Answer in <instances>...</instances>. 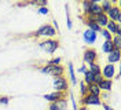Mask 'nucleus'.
Returning a JSON list of instances; mask_svg holds the SVG:
<instances>
[{
	"mask_svg": "<svg viewBox=\"0 0 121 110\" xmlns=\"http://www.w3.org/2000/svg\"><path fill=\"white\" fill-rule=\"evenodd\" d=\"M54 87L56 89V92H63L66 87H68V81L63 76H59V77H54Z\"/></svg>",
	"mask_w": 121,
	"mask_h": 110,
	"instance_id": "nucleus-1",
	"label": "nucleus"
},
{
	"mask_svg": "<svg viewBox=\"0 0 121 110\" xmlns=\"http://www.w3.org/2000/svg\"><path fill=\"white\" fill-rule=\"evenodd\" d=\"M107 18H109V21H113V22H120L121 19V14H120V8L117 7V6H112V8L107 11Z\"/></svg>",
	"mask_w": 121,
	"mask_h": 110,
	"instance_id": "nucleus-2",
	"label": "nucleus"
},
{
	"mask_svg": "<svg viewBox=\"0 0 121 110\" xmlns=\"http://www.w3.org/2000/svg\"><path fill=\"white\" fill-rule=\"evenodd\" d=\"M40 47L45 50L47 52H50V54H52V52L56 51V48H58V41H55V40H45L43 43H40Z\"/></svg>",
	"mask_w": 121,
	"mask_h": 110,
	"instance_id": "nucleus-3",
	"label": "nucleus"
},
{
	"mask_svg": "<svg viewBox=\"0 0 121 110\" xmlns=\"http://www.w3.org/2000/svg\"><path fill=\"white\" fill-rule=\"evenodd\" d=\"M55 35V29H54L52 26H50V25H44V26H41L40 29L35 33V36H48V37H52Z\"/></svg>",
	"mask_w": 121,
	"mask_h": 110,
	"instance_id": "nucleus-4",
	"label": "nucleus"
},
{
	"mask_svg": "<svg viewBox=\"0 0 121 110\" xmlns=\"http://www.w3.org/2000/svg\"><path fill=\"white\" fill-rule=\"evenodd\" d=\"M47 73L52 74L54 77L63 76V67L60 65H47Z\"/></svg>",
	"mask_w": 121,
	"mask_h": 110,
	"instance_id": "nucleus-5",
	"label": "nucleus"
},
{
	"mask_svg": "<svg viewBox=\"0 0 121 110\" xmlns=\"http://www.w3.org/2000/svg\"><path fill=\"white\" fill-rule=\"evenodd\" d=\"M88 14L91 17H98V15L103 14V11H102V7H100V4L98 3V0H92L91 1V7H90V13Z\"/></svg>",
	"mask_w": 121,
	"mask_h": 110,
	"instance_id": "nucleus-6",
	"label": "nucleus"
},
{
	"mask_svg": "<svg viewBox=\"0 0 121 110\" xmlns=\"http://www.w3.org/2000/svg\"><path fill=\"white\" fill-rule=\"evenodd\" d=\"M106 28H107V32L109 33H116V36H121V30H120V26H118V23H116L113 21H109L107 22V25H106Z\"/></svg>",
	"mask_w": 121,
	"mask_h": 110,
	"instance_id": "nucleus-7",
	"label": "nucleus"
},
{
	"mask_svg": "<svg viewBox=\"0 0 121 110\" xmlns=\"http://www.w3.org/2000/svg\"><path fill=\"white\" fill-rule=\"evenodd\" d=\"M102 76H105L106 79L105 80H112L114 77V66L112 65V63H109V65H106L105 67H103V72H102Z\"/></svg>",
	"mask_w": 121,
	"mask_h": 110,
	"instance_id": "nucleus-8",
	"label": "nucleus"
},
{
	"mask_svg": "<svg viewBox=\"0 0 121 110\" xmlns=\"http://www.w3.org/2000/svg\"><path fill=\"white\" fill-rule=\"evenodd\" d=\"M83 103L87 105H100V99L99 96H92V95H85L83 98Z\"/></svg>",
	"mask_w": 121,
	"mask_h": 110,
	"instance_id": "nucleus-9",
	"label": "nucleus"
},
{
	"mask_svg": "<svg viewBox=\"0 0 121 110\" xmlns=\"http://www.w3.org/2000/svg\"><path fill=\"white\" fill-rule=\"evenodd\" d=\"M96 33L95 32H92V30L90 29H87L85 32H84V40H85V43H88V44H92V43H95V40H96Z\"/></svg>",
	"mask_w": 121,
	"mask_h": 110,
	"instance_id": "nucleus-10",
	"label": "nucleus"
},
{
	"mask_svg": "<svg viewBox=\"0 0 121 110\" xmlns=\"http://www.w3.org/2000/svg\"><path fill=\"white\" fill-rule=\"evenodd\" d=\"M95 59H96V52L94 51V50H87V51L84 52V61L87 63H94Z\"/></svg>",
	"mask_w": 121,
	"mask_h": 110,
	"instance_id": "nucleus-11",
	"label": "nucleus"
},
{
	"mask_svg": "<svg viewBox=\"0 0 121 110\" xmlns=\"http://www.w3.org/2000/svg\"><path fill=\"white\" fill-rule=\"evenodd\" d=\"M62 96H63V94L62 92H52V94H48V95H45V101H50L51 103H55V102H58V101H60L62 99Z\"/></svg>",
	"mask_w": 121,
	"mask_h": 110,
	"instance_id": "nucleus-12",
	"label": "nucleus"
},
{
	"mask_svg": "<svg viewBox=\"0 0 121 110\" xmlns=\"http://www.w3.org/2000/svg\"><path fill=\"white\" fill-rule=\"evenodd\" d=\"M87 92H88V95L99 96L100 95V88H99L98 84H90V85L87 87Z\"/></svg>",
	"mask_w": 121,
	"mask_h": 110,
	"instance_id": "nucleus-13",
	"label": "nucleus"
},
{
	"mask_svg": "<svg viewBox=\"0 0 121 110\" xmlns=\"http://www.w3.org/2000/svg\"><path fill=\"white\" fill-rule=\"evenodd\" d=\"M95 22L98 23L100 28H103V26H106V25H107L109 18H107V15L103 13V14H100V15H98V17H95Z\"/></svg>",
	"mask_w": 121,
	"mask_h": 110,
	"instance_id": "nucleus-14",
	"label": "nucleus"
},
{
	"mask_svg": "<svg viewBox=\"0 0 121 110\" xmlns=\"http://www.w3.org/2000/svg\"><path fill=\"white\" fill-rule=\"evenodd\" d=\"M120 50H113L112 52H109V62L113 65L114 62H118L120 61Z\"/></svg>",
	"mask_w": 121,
	"mask_h": 110,
	"instance_id": "nucleus-15",
	"label": "nucleus"
},
{
	"mask_svg": "<svg viewBox=\"0 0 121 110\" xmlns=\"http://www.w3.org/2000/svg\"><path fill=\"white\" fill-rule=\"evenodd\" d=\"M98 85H99V88H100V89L110 91V89H112V80H105V79H103V80L100 81Z\"/></svg>",
	"mask_w": 121,
	"mask_h": 110,
	"instance_id": "nucleus-16",
	"label": "nucleus"
},
{
	"mask_svg": "<svg viewBox=\"0 0 121 110\" xmlns=\"http://www.w3.org/2000/svg\"><path fill=\"white\" fill-rule=\"evenodd\" d=\"M87 25H88V29L92 30V32H95V33H98V32L102 30V28H100L95 21H88V22H87Z\"/></svg>",
	"mask_w": 121,
	"mask_h": 110,
	"instance_id": "nucleus-17",
	"label": "nucleus"
},
{
	"mask_svg": "<svg viewBox=\"0 0 121 110\" xmlns=\"http://www.w3.org/2000/svg\"><path fill=\"white\" fill-rule=\"evenodd\" d=\"M68 70H69V76H70V81L76 84L77 80H76V74H74V69H73V65H72V62H69L68 63Z\"/></svg>",
	"mask_w": 121,
	"mask_h": 110,
	"instance_id": "nucleus-18",
	"label": "nucleus"
},
{
	"mask_svg": "<svg viewBox=\"0 0 121 110\" xmlns=\"http://www.w3.org/2000/svg\"><path fill=\"white\" fill-rule=\"evenodd\" d=\"M90 72H91L92 74L100 73V67H99V65H96L95 62H94V63H90Z\"/></svg>",
	"mask_w": 121,
	"mask_h": 110,
	"instance_id": "nucleus-19",
	"label": "nucleus"
},
{
	"mask_svg": "<svg viewBox=\"0 0 121 110\" xmlns=\"http://www.w3.org/2000/svg\"><path fill=\"white\" fill-rule=\"evenodd\" d=\"M112 44H113L114 50H120L121 47V41H120V36H116L112 39Z\"/></svg>",
	"mask_w": 121,
	"mask_h": 110,
	"instance_id": "nucleus-20",
	"label": "nucleus"
},
{
	"mask_svg": "<svg viewBox=\"0 0 121 110\" xmlns=\"http://www.w3.org/2000/svg\"><path fill=\"white\" fill-rule=\"evenodd\" d=\"M114 50V47H113V44H112V41H105L103 43V51L105 52H112Z\"/></svg>",
	"mask_w": 121,
	"mask_h": 110,
	"instance_id": "nucleus-21",
	"label": "nucleus"
},
{
	"mask_svg": "<svg viewBox=\"0 0 121 110\" xmlns=\"http://www.w3.org/2000/svg\"><path fill=\"white\" fill-rule=\"evenodd\" d=\"M84 76H85V83L90 85V84H92L94 83V74L91 73L90 70H87L85 73H84Z\"/></svg>",
	"mask_w": 121,
	"mask_h": 110,
	"instance_id": "nucleus-22",
	"label": "nucleus"
},
{
	"mask_svg": "<svg viewBox=\"0 0 121 110\" xmlns=\"http://www.w3.org/2000/svg\"><path fill=\"white\" fill-rule=\"evenodd\" d=\"M100 7H102V11L106 14V13H107V11L112 8V3H110V1H103V4H102Z\"/></svg>",
	"mask_w": 121,
	"mask_h": 110,
	"instance_id": "nucleus-23",
	"label": "nucleus"
},
{
	"mask_svg": "<svg viewBox=\"0 0 121 110\" xmlns=\"http://www.w3.org/2000/svg\"><path fill=\"white\" fill-rule=\"evenodd\" d=\"M90 7H91V1H88V0L83 1V8H84V13H85V14L90 13Z\"/></svg>",
	"mask_w": 121,
	"mask_h": 110,
	"instance_id": "nucleus-24",
	"label": "nucleus"
},
{
	"mask_svg": "<svg viewBox=\"0 0 121 110\" xmlns=\"http://www.w3.org/2000/svg\"><path fill=\"white\" fill-rule=\"evenodd\" d=\"M103 80V76L100 73H98V74H94V83L92 84H99L100 81Z\"/></svg>",
	"mask_w": 121,
	"mask_h": 110,
	"instance_id": "nucleus-25",
	"label": "nucleus"
},
{
	"mask_svg": "<svg viewBox=\"0 0 121 110\" xmlns=\"http://www.w3.org/2000/svg\"><path fill=\"white\" fill-rule=\"evenodd\" d=\"M100 32H102V35L105 36L106 41H112V35H110V33H109L107 30H106V29H102V30H100Z\"/></svg>",
	"mask_w": 121,
	"mask_h": 110,
	"instance_id": "nucleus-26",
	"label": "nucleus"
},
{
	"mask_svg": "<svg viewBox=\"0 0 121 110\" xmlns=\"http://www.w3.org/2000/svg\"><path fill=\"white\" fill-rule=\"evenodd\" d=\"M80 91H81V94H83L84 96H85V94H87V85H85V83H80Z\"/></svg>",
	"mask_w": 121,
	"mask_h": 110,
	"instance_id": "nucleus-27",
	"label": "nucleus"
},
{
	"mask_svg": "<svg viewBox=\"0 0 121 110\" xmlns=\"http://www.w3.org/2000/svg\"><path fill=\"white\" fill-rule=\"evenodd\" d=\"M35 4H39L40 7H47V1L45 0H37V1H35Z\"/></svg>",
	"mask_w": 121,
	"mask_h": 110,
	"instance_id": "nucleus-28",
	"label": "nucleus"
},
{
	"mask_svg": "<svg viewBox=\"0 0 121 110\" xmlns=\"http://www.w3.org/2000/svg\"><path fill=\"white\" fill-rule=\"evenodd\" d=\"M59 62H60V58H54L50 61V65H59Z\"/></svg>",
	"mask_w": 121,
	"mask_h": 110,
	"instance_id": "nucleus-29",
	"label": "nucleus"
},
{
	"mask_svg": "<svg viewBox=\"0 0 121 110\" xmlns=\"http://www.w3.org/2000/svg\"><path fill=\"white\" fill-rule=\"evenodd\" d=\"M50 110H60V109H59V106H58V103L55 102V103L50 105Z\"/></svg>",
	"mask_w": 121,
	"mask_h": 110,
	"instance_id": "nucleus-30",
	"label": "nucleus"
},
{
	"mask_svg": "<svg viewBox=\"0 0 121 110\" xmlns=\"http://www.w3.org/2000/svg\"><path fill=\"white\" fill-rule=\"evenodd\" d=\"M39 13H40V14H48V8L47 7H40L39 8Z\"/></svg>",
	"mask_w": 121,
	"mask_h": 110,
	"instance_id": "nucleus-31",
	"label": "nucleus"
},
{
	"mask_svg": "<svg viewBox=\"0 0 121 110\" xmlns=\"http://www.w3.org/2000/svg\"><path fill=\"white\" fill-rule=\"evenodd\" d=\"M0 103H3V105H7V103H8V99H7V98H0Z\"/></svg>",
	"mask_w": 121,
	"mask_h": 110,
	"instance_id": "nucleus-32",
	"label": "nucleus"
},
{
	"mask_svg": "<svg viewBox=\"0 0 121 110\" xmlns=\"http://www.w3.org/2000/svg\"><path fill=\"white\" fill-rule=\"evenodd\" d=\"M78 72H81V73H85V72H87V67H85V66H81V67L78 69Z\"/></svg>",
	"mask_w": 121,
	"mask_h": 110,
	"instance_id": "nucleus-33",
	"label": "nucleus"
},
{
	"mask_svg": "<svg viewBox=\"0 0 121 110\" xmlns=\"http://www.w3.org/2000/svg\"><path fill=\"white\" fill-rule=\"evenodd\" d=\"M68 28H69V29L72 28V22H70V18H69V15H68Z\"/></svg>",
	"mask_w": 121,
	"mask_h": 110,
	"instance_id": "nucleus-34",
	"label": "nucleus"
},
{
	"mask_svg": "<svg viewBox=\"0 0 121 110\" xmlns=\"http://www.w3.org/2000/svg\"><path fill=\"white\" fill-rule=\"evenodd\" d=\"M103 107H105V110H113V109H112V107H110V106H107V105H105Z\"/></svg>",
	"mask_w": 121,
	"mask_h": 110,
	"instance_id": "nucleus-35",
	"label": "nucleus"
},
{
	"mask_svg": "<svg viewBox=\"0 0 121 110\" xmlns=\"http://www.w3.org/2000/svg\"><path fill=\"white\" fill-rule=\"evenodd\" d=\"M80 110H88V109H87V106H83V107H81Z\"/></svg>",
	"mask_w": 121,
	"mask_h": 110,
	"instance_id": "nucleus-36",
	"label": "nucleus"
}]
</instances>
